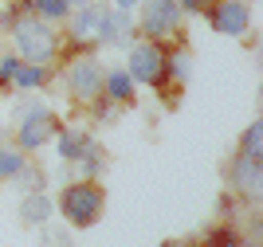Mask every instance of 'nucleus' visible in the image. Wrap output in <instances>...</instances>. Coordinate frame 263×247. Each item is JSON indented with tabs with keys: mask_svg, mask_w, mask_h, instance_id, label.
<instances>
[{
	"mask_svg": "<svg viewBox=\"0 0 263 247\" xmlns=\"http://www.w3.org/2000/svg\"><path fill=\"white\" fill-rule=\"evenodd\" d=\"M16 51H20L28 63H47L55 55V32L40 16H28V20L16 24Z\"/></svg>",
	"mask_w": 263,
	"mask_h": 247,
	"instance_id": "f257e3e1",
	"label": "nucleus"
},
{
	"mask_svg": "<svg viewBox=\"0 0 263 247\" xmlns=\"http://www.w3.org/2000/svg\"><path fill=\"white\" fill-rule=\"evenodd\" d=\"M59 208H63V216L75 227H90L102 216V188H95V184H71L63 193V200H59Z\"/></svg>",
	"mask_w": 263,
	"mask_h": 247,
	"instance_id": "f03ea898",
	"label": "nucleus"
},
{
	"mask_svg": "<svg viewBox=\"0 0 263 247\" xmlns=\"http://www.w3.org/2000/svg\"><path fill=\"white\" fill-rule=\"evenodd\" d=\"M67 86H71V94L90 102V98L102 90V67L95 59H75V63L67 67Z\"/></svg>",
	"mask_w": 263,
	"mask_h": 247,
	"instance_id": "7ed1b4c3",
	"label": "nucleus"
},
{
	"mask_svg": "<svg viewBox=\"0 0 263 247\" xmlns=\"http://www.w3.org/2000/svg\"><path fill=\"white\" fill-rule=\"evenodd\" d=\"M126 71H130L134 83H161L165 59L154 43H138V47H130V67Z\"/></svg>",
	"mask_w": 263,
	"mask_h": 247,
	"instance_id": "20e7f679",
	"label": "nucleus"
},
{
	"mask_svg": "<svg viewBox=\"0 0 263 247\" xmlns=\"http://www.w3.org/2000/svg\"><path fill=\"white\" fill-rule=\"evenodd\" d=\"M177 16H181V4H177V0H145L142 28L149 35H169L177 28Z\"/></svg>",
	"mask_w": 263,
	"mask_h": 247,
	"instance_id": "39448f33",
	"label": "nucleus"
},
{
	"mask_svg": "<svg viewBox=\"0 0 263 247\" xmlns=\"http://www.w3.org/2000/svg\"><path fill=\"white\" fill-rule=\"evenodd\" d=\"M51 134H55L51 110H47V106H32V110H28V118H24V126H20V145H24V149H40Z\"/></svg>",
	"mask_w": 263,
	"mask_h": 247,
	"instance_id": "423d86ee",
	"label": "nucleus"
},
{
	"mask_svg": "<svg viewBox=\"0 0 263 247\" xmlns=\"http://www.w3.org/2000/svg\"><path fill=\"white\" fill-rule=\"evenodd\" d=\"M248 24H252V12H248V4H240V0H228V4H220V8L212 12V28H216V32L243 35Z\"/></svg>",
	"mask_w": 263,
	"mask_h": 247,
	"instance_id": "0eeeda50",
	"label": "nucleus"
},
{
	"mask_svg": "<svg viewBox=\"0 0 263 247\" xmlns=\"http://www.w3.org/2000/svg\"><path fill=\"white\" fill-rule=\"evenodd\" d=\"M102 20H106V8H95V4H83V8L71 16V35L79 43H99Z\"/></svg>",
	"mask_w": 263,
	"mask_h": 247,
	"instance_id": "6e6552de",
	"label": "nucleus"
},
{
	"mask_svg": "<svg viewBox=\"0 0 263 247\" xmlns=\"http://www.w3.org/2000/svg\"><path fill=\"white\" fill-rule=\"evenodd\" d=\"M130 28H134V12H126V8L106 12L102 32H99V43H114V47H122V43H130Z\"/></svg>",
	"mask_w": 263,
	"mask_h": 247,
	"instance_id": "1a4fd4ad",
	"label": "nucleus"
},
{
	"mask_svg": "<svg viewBox=\"0 0 263 247\" xmlns=\"http://www.w3.org/2000/svg\"><path fill=\"white\" fill-rule=\"evenodd\" d=\"M232 181H236V188H243V193H255V188H259V161H255V157H240V161L232 165Z\"/></svg>",
	"mask_w": 263,
	"mask_h": 247,
	"instance_id": "9d476101",
	"label": "nucleus"
},
{
	"mask_svg": "<svg viewBox=\"0 0 263 247\" xmlns=\"http://www.w3.org/2000/svg\"><path fill=\"white\" fill-rule=\"evenodd\" d=\"M20 212H24V220H28V224H44L47 216H51V200H47L44 193H28Z\"/></svg>",
	"mask_w": 263,
	"mask_h": 247,
	"instance_id": "9b49d317",
	"label": "nucleus"
},
{
	"mask_svg": "<svg viewBox=\"0 0 263 247\" xmlns=\"http://www.w3.org/2000/svg\"><path fill=\"white\" fill-rule=\"evenodd\" d=\"M87 149V138H83V129H67L59 134V157L63 161H79V153Z\"/></svg>",
	"mask_w": 263,
	"mask_h": 247,
	"instance_id": "f8f14e48",
	"label": "nucleus"
},
{
	"mask_svg": "<svg viewBox=\"0 0 263 247\" xmlns=\"http://www.w3.org/2000/svg\"><path fill=\"white\" fill-rule=\"evenodd\" d=\"M106 90H110V98H114V102H126V98L134 94L130 71H110V75H106Z\"/></svg>",
	"mask_w": 263,
	"mask_h": 247,
	"instance_id": "ddd939ff",
	"label": "nucleus"
},
{
	"mask_svg": "<svg viewBox=\"0 0 263 247\" xmlns=\"http://www.w3.org/2000/svg\"><path fill=\"white\" fill-rule=\"evenodd\" d=\"M240 153H243V157L263 161V126H259V122H255V126H248V134H243V141H240Z\"/></svg>",
	"mask_w": 263,
	"mask_h": 247,
	"instance_id": "4468645a",
	"label": "nucleus"
},
{
	"mask_svg": "<svg viewBox=\"0 0 263 247\" xmlns=\"http://www.w3.org/2000/svg\"><path fill=\"white\" fill-rule=\"evenodd\" d=\"M12 83H16V86H24V90H32V86H40V83H44V71H40V63H24V67H16Z\"/></svg>",
	"mask_w": 263,
	"mask_h": 247,
	"instance_id": "2eb2a0df",
	"label": "nucleus"
},
{
	"mask_svg": "<svg viewBox=\"0 0 263 247\" xmlns=\"http://www.w3.org/2000/svg\"><path fill=\"white\" fill-rule=\"evenodd\" d=\"M20 169H24V157L16 149H4V145H0V177H20Z\"/></svg>",
	"mask_w": 263,
	"mask_h": 247,
	"instance_id": "dca6fc26",
	"label": "nucleus"
},
{
	"mask_svg": "<svg viewBox=\"0 0 263 247\" xmlns=\"http://www.w3.org/2000/svg\"><path fill=\"white\" fill-rule=\"evenodd\" d=\"M32 4L40 8L44 20H59V16H67V0H32Z\"/></svg>",
	"mask_w": 263,
	"mask_h": 247,
	"instance_id": "f3484780",
	"label": "nucleus"
},
{
	"mask_svg": "<svg viewBox=\"0 0 263 247\" xmlns=\"http://www.w3.org/2000/svg\"><path fill=\"white\" fill-rule=\"evenodd\" d=\"M79 157H83V173H87V177H95V173L102 169V157H99L95 149H90V145H87L83 153H79Z\"/></svg>",
	"mask_w": 263,
	"mask_h": 247,
	"instance_id": "a211bd4d",
	"label": "nucleus"
},
{
	"mask_svg": "<svg viewBox=\"0 0 263 247\" xmlns=\"http://www.w3.org/2000/svg\"><path fill=\"white\" fill-rule=\"evenodd\" d=\"M16 67H20V59H16V55H4V59H0V83H12Z\"/></svg>",
	"mask_w": 263,
	"mask_h": 247,
	"instance_id": "6ab92c4d",
	"label": "nucleus"
},
{
	"mask_svg": "<svg viewBox=\"0 0 263 247\" xmlns=\"http://www.w3.org/2000/svg\"><path fill=\"white\" fill-rule=\"evenodd\" d=\"M173 75H177V79L189 75V55H177V59H173Z\"/></svg>",
	"mask_w": 263,
	"mask_h": 247,
	"instance_id": "aec40b11",
	"label": "nucleus"
},
{
	"mask_svg": "<svg viewBox=\"0 0 263 247\" xmlns=\"http://www.w3.org/2000/svg\"><path fill=\"white\" fill-rule=\"evenodd\" d=\"M177 4H181V8H189V12H200V4H204V0H177Z\"/></svg>",
	"mask_w": 263,
	"mask_h": 247,
	"instance_id": "412c9836",
	"label": "nucleus"
},
{
	"mask_svg": "<svg viewBox=\"0 0 263 247\" xmlns=\"http://www.w3.org/2000/svg\"><path fill=\"white\" fill-rule=\"evenodd\" d=\"M114 4H118V8H126V12H134L138 4H142V0H114Z\"/></svg>",
	"mask_w": 263,
	"mask_h": 247,
	"instance_id": "4be33fe9",
	"label": "nucleus"
},
{
	"mask_svg": "<svg viewBox=\"0 0 263 247\" xmlns=\"http://www.w3.org/2000/svg\"><path fill=\"white\" fill-rule=\"evenodd\" d=\"M83 4H87V0H67V8H83Z\"/></svg>",
	"mask_w": 263,
	"mask_h": 247,
	"instance_id": "5701e85b",
	"label": "nucleus"
}]
</instances>
